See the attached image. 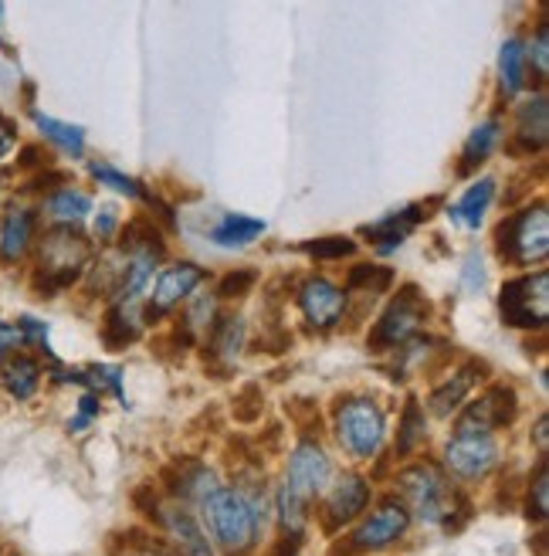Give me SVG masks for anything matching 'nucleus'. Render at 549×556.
Instances as JSON below:
<instances>
[{"instance_id":"1","label":"nucleus","mask_w":549,"mask_h":556,"mask_svg":"<svg viewBox=\"0 0 549 556\" xmlns=\"http://www.w3.org/2000/svg\"><path fill=\"white\" fill-rule=\"evenodd\" d=\"M210 540L228 556H244L265 530V503L252 489H217L201 503Z\"/></svg>"},{"instance_id":"2","label":"nucleus","mask_w":549,"mask_h":556,"mask_svg":"<svg viewBox=\"0 0 549 556\" xmlns=\"http://www.w3.org/2000/svg\"><path fill=\"white\" fill-rule=\"evenodd\" d=\"M397 489L404 509L427 526H451L455 513H464V498L442 465L431 462L407 465L397 479Z\"/></svg>"},{"instance_id":"3","label":"nucleus","mask_w":549,"mask_h":556,"mask_svg":"<svg viewBox=\"0 0 549 556\" xmlns=\"http://www.w3.org/2000/svg\"><path fill=\"white\" fill-rule=\"evenodd\" d=\"M92 262V248L75 228H51L38 244V271L31 275V286L51 299L72 282L86 275Z\"/></svg>"},{"instance_id":"4","label":"nucleus","mask_w":549,"mask_h":556,"mask_svg":"<svg viewBox=\"0 0 549 556\" xmlns=\"http://www.w3.org/2000/svg\"><path fill=\"white\" fill-rule=\"evenodd\" d=\"M333 431L349 458L370 462L387 438V414L373 397H346L333 414Z\"/></svg>"},{"instance_id":"5","label":"nucleus","mask_w":549,"mask_h":556,"mask_svg":"<svg viewBox=\"0 0 549 556\" xmlns=\"http://www.w3.org/2000/svg\"><path fill=\"white\" fill-rule=\"evenodd\" d=\"M496 244H499V255L509 265L542 262L546 252H549V217H546V204L536 201L533 207L506 217L502 225H499V231H496Z\"/></svg>"},{"instance_id":"6","label":"nucleus","mask_w":549,"mask_h":556,"mask_svg":"<svg viewBox=\"0 0 549 556\" xmlns=\"http://www.w3.org/2000/svg\"><path fill=\"white\" fill-rule=\"evenodd\" d=\"M424 319H427V302H424V295L414 286H407L387 305V313L376 319L373 332L367 337V346L376 350V353L394 350V346H407L410 340L418 337V329H421Z\"/></svg>"},{"instance_id":"7","label":"nucleus","mask_w":549,"mask_h":556,"mask_svg":"<svg viewBox=\"0 0 549 556\" xmlns=\"http://www.w3.org/2000/svg\"><path fill=\"white\" fill-rule=\"evenodd\" d=\"M502 319L515 329H542L549 316V271L512 278L502 286Z\"/></svg>"},{"instance_id":"8","label":"nucleus","mask_w":549,"mask_h":556,"mask_svg":"<svg viewBox=\"0 0 549 556\" xmlns=\"http://www.w3.org/2000/svg\"><path fill=\"white\" fill-rule=\"evenodd\" d=\"M333 482V462H329L325 448L312 438H302L285 465V489L298 495L302 503H312L316 495L325 492V485Z\"/></svg>"},{"instance_id":"9","label":"nucleus","mask_w":549,"mask_h":556,"mask_svg":"<svg viewBox=\"0 0 549 556\" xmlns=\"http://www.w3.org/2000/svg\"><path fill=\"white\" fill-rule=\"evenodd\" d=\"M407 530H410V513L404 509L400 498H383V503L353 530L349 546L356 553H376V549L400 543Z\"/></svg>"},{"instance_id":"10","label":"nucleus","mask_w":549,"mask_h":556,"mask_svg":"<svg viewBox=\"0 0 549 556\" xmlns=\"http://www.w3.org/2000/svg\"><path fill=\"white\" fill-rule=\"evenodd\" d=\"M519 414V397L509 383H496L488 387V391L461 407V417H458V431L455 434H491L496 428H506L515 421Z\"/></svg>"},{"instance_id":"11","label":"nucleus","mask_w":549,"mask_h":556,"mask_svg":"<svg viewBox=\"0 0 549 556\" xmlns=\"http://www.w3.org/2000/svg\"><path fill=\"white\" fill-rule=\"evenodd\" d=\"M499 465V441L491 434H455L445 444V468L461 482H478Z\"/></svg>"},{"instance_id":"12","label":"nucleus","mask_w":549,"mask_h":556,"mask_svg":"<svg viewBox=\"0 0 549 556\" xmlns=\"http://www.w3.org/2000/svg\"><path fill=\"white\" fill-rule=\"evenodd\" d=\"M295 302L306 323L316 329H333L346 316V289L329 282V278H306L302 289L295 292Z\"/></svg>"},{"instance_id":"13","label":"nucleus","mask_w":549,"mask_h":556,"mask_svg":"<svg viewBox=\"0 0 549 556\" xmlns=\"http://www.w3.org/2000/svg\"><path fill=\"white\" fill-rule=\"evenodd\" d=\"M325 526L329 530H340V526L353 522L356 516H360L367 506H370V482L363 476H356V471H343V476L336 482L325 485Z\"/></svg>"},{"instance_id":"14","label":"nucleus","mask_w":549,"mask_h":556,"mask_svg":"<svg viewBox=\"0 0 549 556\" xmlns=\"http://www.w3.org/2000/svg\"><path fill=\"white\" fill-rule=\"evenodd\" d=\"M156 519L163 526V533H167L170 546L177 549V556H214V546L204 533V526L194 519V513L187 506L167 503L156 509Z\"/></svg>"},{"instance_id":"15","label":"nucleus","mask_w":549,"mask_h":556,"mask_svg":"<svg viewBox=\"0 0 549 556\" xmlns=\"http://www.w3.org/2000/svg\"><path fill=\"white\" fill-rule=\"evenodd\" d=\"M204 282V268L194 265V262H177L170 268H163L156 286H153V295H150V316H163V313H174L177 305H183L190 295L197 292V286Z\"/></svg>"},{"instance_id":"16","label":"nucleus","mask_w":549,"mask_h":556,"mask_svg":"<svg viewBox=\"0 0 549 556\" xmlns=\"http://www.w3.org/2000/svg\"><path fill=\"white\" fill-rule=\"evenodd\" d=\"M35 231H38V214L31 207H11L4 217H0V258L8 265L21 262L35 244Z\"/></svg>"},{"instance_id":"17","label":"nucleus","mask_w":549,"mask_h":556,"mask_svg":"<svg viewBox=\"0 0 549 556\" xmlns=\"http://www.w3.org/2000/svg\"><path fill=\"white\" fill-rule=\"evenodd\" d=\"M424 217H427V207H424V204H410V207H404V211H394V214H387V217L373 220V225L363 228V235L380 248V252H394V248H400L404 238H407L410 231H414Z\"/></svg>"},{"instance_id":"18","label":"nucleus","mask_w":549,"mask_h":556,"mask_svg":"<svg viewBox=\"0 0 549 556\" xmlns=\"http://www.w3.org/2000/svg\"><path fill=\"white\" fill-rule=\"evenodd\" d=\"M0 387L17 401H31L38 394L41 387V367L35 356L27 353H8L4 359H0Z\"/></svg>"},{"instance_id":"19","label":"nucleus","mask_w":549,"mask_h":556,"mask_svg":"<svg viewBox=\"0 0 549 556\" xmlns=\"http://www.w3.org/2000/svg\"><path fill=\"white\" fill-rule=\"evenodd\" d=\"M41 211L54 220V228H75L92 214V198L86 190H78L75 184H65L59 190L44 193Z\"/></svg>"},{"instance_id":"20","label":"nucleus","mask_w":549,"mask_h":556,"mask_svg":"<svg viewBox=\"0 0 549 556\" xmlns=\"http://www.w3.org/2000/svg\"><path fill=\"white\" fill-rule=\"evenodd\" d=\"M478 364L472 359V364H464L461 370H455V377L451 380H445L437 391L431 394V414L434 417H451L455 410H461L464 407V397L472 394V387H475V380H478Z\"/></svg>"},{"instance_id":"21","label":"nucleus","mask_w":549,"mask_h":556,"mask_svg":"<svg viewBox=\"0 0 549 556\" xmlns=\"http://www.w3.org/2000/svg\"><path fill=\"white\" fill-rule=\"evenodd\" d=\"M499 139H502V119L499 116H491L485 123H478L469 139H464V150H461V163H458V174H472L478 170V166L491 156V150L499 147Z\"/></svg>"},{"instance_id":"22","label":"nucleus","mask_w":549,"mask_h":556,"mask_svg":"<svg viewBox=\"0 0 549 556\" xmlns=\"http://www.w3.org/2000/svg\"><path fill=\"white\" fill-rule=\"evenodd\" d=\"M268 231L265 220L248 217V214H225L217 225L210 228V241L217 248H248L252 241H258Z\"/></svg>"},{"instance_id":"23","label":"nucleus","mask_w":549,"mask_h":556,"mask_svg":"<svg viewBox=\"0 0 549 556\" xmlns=\"http://www.w3.org/2000/svg\"><path fill=\"white\" fill-rule=\"evenodd\" d=\"M491 201H496V180L482 177V180H475L469 190H464V198L448 211V217L458 220V225H464V228H478L485 220V214H488V207H491Z\"/></svg>"},{"instance_id":"24","label":"nucleus","mask_w":549,"mask_h":556,"mask_svg":"<svg viewBox=\"0 0 549 556\" xmlns=\"http://www.w3.org/2000/svg\"><path fill=\"white\" fill-rule=\"evenodd\" d=\"M546 96H536L515 109V139L526 153H536L546 147Z\"/></svg>"},{"instance_id":"25","label":"nucleus","mask_w":549,"mask_h":556,"mask_svg":"<svg viewBox=\"0 0 549 556\" xmlns=\"http://www.w3.org/2000/svg\"><path fill=\"white\" fill-rule=\"evenodd\" d=\"M217 489H221V482H217V476L207 465H201V462H180L177 465V479H174L177 498H187V503H204V498L214 495Z\"/></svg>"},{"instance_id":"26","label":"nucleus","mask_w":549,"mask_h":556,"mask_svg":"<svg viewBox=\"0 0 549 556\" xmlns=\"http://www.w3.org/2000/svg\"><path fill=\"white\" fill-rule=\"evenodd\" d=\"M526 68H529V62H526V45H523V38H509V41H502V48H499V81H502V92L506 96H519L526 89Z\"/></svg>"},{"instance_id":"27","label":"nucleus","mask_w":549,"mask_h":556,"mask_svg":"<svg viewBox=\"0 0 549 556\" xmlns=\"http://www.w3.org/2000/svg\"><path fill=\"white\" fill-rule=\"evenodd\" d=\"M31 119H35L38 132L48 139V143H54L62 153H68V156H81V153H86V129H81V126L51 119V116L38 113V109H31Z\"/></svg>"},{"instance_id":"28","label":"nucleus","mask_w":549,"mask_h":556,"mask_svg":"<svg viewBox=\"0 0 549 556\" xmlns=\"http://www.w3.org/2000/svg\"><path fill=\"white\" fill-rule=\"evenodd\" d=\"M427 438V417L421 410V404L410 397L404 404V414H400V428H397V455H414Z\"/></svg>"},{"instance_id":"29","label":"nucleus","mask_w":549,"mask_h":556,"mask_svg":"<svg viewBox=\"0 0 549 556\" xmlns=\"http://www.w3.org/2000/svg\"><path fill=\"white\" fill-rule=\"evenodd\" d=\"M241 346H244V319L228 316L221 323H214V329H210V353L217 359H225V364H234Z\"/></svg>"},{"instance_id":"30","label":"nucleus","mask_w":549,"mask_h":556,"mask_svg":"<svg viewBox=\"0 0 549 556\" xmlns=\"http://www.w3.org/2000/svg\"><path fill=\"white\" fill-rule=\"evenodd\" d=\"M89 174L99 180V187L116 190V193H123V198H129V201H146V190H143V184H140V180H132V177H126L123 170H116L113 163H105V160H92V163H89Z\"/></svg>"},{"instance_id":"31","label":"nucleus","mask_w":549,"mask_h":556,"mask_svg":"<svg viewBox=\"0 0 549 556\" xmlns=\"http://www.w3.org/2000/svg\"><path fill=\"white\" fill-rule=\"evenodd\" d=\"M274 513H279V519H282L285 536H302V530H306V522H309V503H302L298 495H292L282 485L279 492H274Z\"/></svg>"},{"instance_id":"32","label":"nucleus","mask_w":549,"mask_h":556,"mask_svg":"<svg viewBox=\"0 0 549 556\" xmlns=\"http://www.w3.org/2000/svg\"><path fill=\"white\" fill-rule=\"evenodd\" d=\"M394 282V271L383 268V265H356L346 278V289L349 292H383L391 289Z\"/></svg>"},{"instance_id":"33","label":"nucleus","mask_w":549,"mask_h":556,"mask_svg":"<svg viewBox=\"0 0 549 556\" xmlns=\"http://www.w3.org/2000/svg\"><path fill=\"white\" fill-rule=\"evenodd\" d=\"M302 252L319 258V262H343L349 255H356V241L353 238H319V241H309V244H302Z\"/></svg>"},{"instance_id":"34","label":"nucleus","mask_w":549,"mask_h":556,"mask_svg":"<svg viewBox=\"0 0 549 556\" xmlns=\"http://www.w3.org/2000/svg\"><path fill=\"white\" fill-rule=\"evenodd\" d=\"M190 309H187V332H210L214 329V295H197V299H187Z\"/></svg>"},{"instance_id":"35","label":"nucleus","mask_w":549,"mask_h":556,"mask_svg":"<svg viewBox=\"0 0 549 556\" xmlns=\"http://www.w3.org/2000/svg\"><path fill=\"white\" fill-rule=\"evenodd\" d=\"M526 509H529V516L533 519H546V513H549V485H546V462H539L536 465V476L529 479V503H526Z\"/></svg>"},{"instance_id":"36","label":"nucleus","mask_w":549,"mask_h":556,"mask_svg":"<svg viewBox=\"0 0 549 556\" xmlns=\"http://www.w3.org/2000/svg\"><path fill=\"white\" fill-rule=\"evenodd\" d=\"M526 62H533L536 75L546 78V72H549V27H546V21H539L536 38L526 45Z\"/></svg>"},{"instance_id":"37","label":"nucleus","mask_w":549,"mask_h":556,"mask_svg":"<svg viewBox=\"0 0 549 556\" xmlns=\"http://www.w3.org/2000/svg\"><path fill=\"white\" fill-rule=\"evenodd\" d=\"M255 282H258V275L255 271H231V275H225L221 278V286H217V295L221 299H244L252 289H255Z\"/></svg>"},{"instance_id":"38","label":"nucleus","mask_w":549,"mask_h":556,"mask_svg":"<svg viewBox=\"0 0 549 556\" xmlns=\"http://www.w3.org/2000/svg\"><path fill=\"white\" fill-rule=\"evenodd\" d=\"M116 228H119V211H116L113 204H105V207L99 211V217H95V238H99L102 244H105V241H113Z\"/></svg>"},{"instance_id":"39","label":"nucleus","mask_w":549,"mask_h":556,"mask_svg":"<svg viewBox=\"0 0 549 556\" xmlns=\"http://www.w3.org/2000/svg\"><path fill=\"white\" fill-rule=\"evenodd\" d=\"M17 147V126L0 113V160H8Z\"/></svg>"},{"instance_id":"40","label":"nucleus","mask_w":549,"mask_h":556,"mask_svg":"<svg viewBox=\"0 0 549 556\" xmlns=\"http://www.w3.org/2000/svg\"><path fill=\"white\" fill-rule=\"evenodd\" d=\"M464 278H469V289L472 292L485 286V268H482V255L478 252H472L469 262H464Z\"/></svg>"},{"instance_id":"41","label":"nucleus","mask_w":549,"mask_h":556,"mask_svg":"<svg viewBox=\"0 0 549 556\" xmlns=\"http://www.w3.org/2000/svg\"><path fill=\"white\" fill-rule=\"evenodd\" d=\"M536 444H539V455H546V414H539V421H536Z\"/></svg>"},{"instance_id":"42","label":"nucleus","mask_w":549,"mask_h":556,"mask_svg":"<svg viewBox=\"0 0 549 556\" xmlns=\"http://www.w3.org/2000/svg\"><path fill=\"white\" fill-rule=\"evenodd\" d=\"M0 21H4V4H0ZM0 45H8V35H4V24H0Z\"/></svg>"},{"instance_id":"43","label":"nucleus","mask_w":549,"mask_h":556,"mask_svg":"<svg viewBox=\"0 0 549 556\" xmlns=\"http://www.w3.org/2000/svg\"><path fill=\"white\" fill-rule=\"evenodd\" d=\"M132 556H167V553H159V549H140V553H132Z\"/></svg>"}]
</instances>
